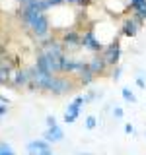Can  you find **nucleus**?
I'll return each mask as SVG.
<instances>
[{
  "label": "nucleus",
  "instance_id": "1",
  "mask_svg": "<svg viewBox=\"0 0 146 155\" xmlns=\"http://www.w3.org/2000/svg\"><path fill=\"white\" fill-rule=\"evenodd\" d=\"M26 27L29 29V33L37 39V43L53 35V31H51V27H53L51 25V18L47 16V12H39L33 18H29Z\"/></svg>",
  "mask_w": 146,
  "mask_h": 155
},
{
  "label": "nucleus",
  "instance_id": "2",
  "mask_svg": "<svg viewBox=\"0 0 146 155\" xmlns=\"http://www.w3.org/2000/svg\"><path fill=\"white\" fill-rule=\"evenodd\" d=\"M80 39H82L80 31H76V29H62V33L58 35V41L62 43V47H64L66 56H74L78 51H82Z\"/></svg>",
  "mask_w": 146,
  "mask_h": 155
},
{
  "label": "nucleus",
  "instance_id": "3",
  "mask_svg": "<svg viewBox=\"0 0 146 155\" xmlns=\"http://www.w3.org/2000/svg\"><path fill=\"white\" fill-rule=\"evenodd\" d=\"M74 89H76V84L70 80V78H66L64 74H55L53 80H51V85H49L47 93L61 97V95L68 93V91H74Z\"/></svg>",
  "mask_w": 146,
  "mask_h": 155
},
{
  "label": "nucleus",
  "instance_id": "4",
  "mask_svg": "<svg viewBox=\"0 0 146 155\" xmlns=\"http://www.w3.org/2000/svg\"><path fill=\"white\" fill-rule=\"evenodd\" d=\"M121 54H123V47H121L119 37H117L115 41H111L109 45H105V48L101 51V56H103V60H105L107 68H115V66H119V62H121Z\"/></svg>",
  "mask_w": 146,
  "mask_h": 155
},
{
  "label": "nucleus",
  "instance_id": "5",
  "mask_svg": "<svg viewBox=\"0 0 146 155\" xmlns=\"http://www.w3.org/2000/svg\"><path fill=\"white\" fill-rule=\"evenodd\" d=\"M144 19H140L138 16H127V18H123V21H121V25H119V35L121 37H136L138 35V31L142 29V25H144Z\"/></svg>",
  "mask_w": 146,
  "mask_h": 155
},
{
  "label": "nucleus",
  "instance_id": "6",
  "mask_svg": "<svg viewBox=\"0 0 146 155\" xmlns=\"http://www.w3.org/2000/svg\"><path fill=\"white\" fill-rule=\"evenodd\" d=\"M80 45H82V51H88V52H92V54H101V51L105 48V45L97 39L94 29H86V31L82 33Z\"/></svg>",
  "mask_w": 146,
  "mask_h": 155
},
{
  "label": "nucleus",
  "instance_id": "7",
  "mask_svg": "<svg viewBox=\"0 0 146 155\" xmlns=\"http://www.w3.org/2000/svg\"><path fill=\"white\" fill-rule=\"evenodd\" d=\"M10 85L16 87V89H27V85H29V72H27V68H18V70L14 72V76H12Z\"/></svg>",
  "mask_w": 146,
  "mask_h": 155
},
{
  "label": "nucleus",
  "instance_id": "8",
  "mask_svg": "<svg viewBox=\"0 0 146 155\" xmlns=\"http://www.w3.org/2000/svg\"><path fill=\"white\" fill-rule=\"evenodd\" d=\"M88 66H90V72H92V74H94L96 78H97V76H103L105 72L109 70L101 54H92V58L88 60Z\"/></svg>",
  "mask_w": 146,
  "mask_h": 155
},
{
  "label": "nucleus",
  "instance_id": "9",
  "mask_svg": "<svg viewBox=\"0 0 146 155\" xmlns=\"http://www.w3.org/2000/svg\"><path fill=\"white\" fill-rule=\"evenodd\" d=\"M43 140H47L49 143H58V142H62V140H64V130H62L58 124L49 126L45 132H43Z\"/></svg>",
  "mask_w": 146,
  "mask_h": 155
},
{
  "label": "nucleus",
  "instance_id": "10",
  "mask_svg": "<svg viewBox=\"0 0 146 155\" xmlns=\"http://www.w3.org/2000/svg\"><path fill=\"white\" fill-rule=\"evenodd\" d=\"M14 66L12 62H6V60H0V85H10L12 81V76H14Z\"/></svg>",
  "mask_w": 146,
  "mask_h": 155
},
{
  "label": "nucleus",
  "instance_id": "11",
  "mask_svg": "<svg viewBox=\"0 0 146 155\" xmlns=\"http://www.w3.org/2000/svg\"><path fill=\"white\" fill-rule=\"evenodd\" d=\"M84 105H86V101H84V95H76L74 99L70 101V103L66 105V110L64 113L66 114H72V116H80V113H82V109H84Z\"/></svg>",
  "mask_w": 146,
  "mask_h": 155
},
{
  "label": "nucleus",
  "instance_id": "12",
  "mask_svg": "<svg viewBox=\"0 0 146 155\" xmlns=\"http://www.w3.org/2000/svg\"><path fill=\"white\" fill-rule=\"evenodd\" d=\"M33 66L37 68L41 74H49V76H55L53 74V70H51V64H49V60H47V56H45V52L43 51H39L37 52V56H35V62H33Z\"/></svg>",
  "mask_w": 146,
  "mask_h": 155
},
{
  "label": "nucleus",
  "instance_id": "13",
  "mask_svg": "<svg viewBox=\"0 0 146 155\" xmlns=\"http://www.w3.org/2000/svg\"><path fill=\"white\" fill-rule=\"evenodd\" d=\"M51 147V143L47 142V140H29V142L26 143V151L27 153H33V151H49Z\"/></svg>",
  "mask_w": 146,
  "mask_h": 155
},
{
  "label": "nucleus",
  "instance_id": "14",
  "mask_svg": "<svg viewBox=\"0 0 146 155\" xmlns=\"http://www.w3.org/2000/svg\"><path fill=\"white\" fill-rule=\"evenodd\" d=\"M129 10L146 21V0H129Z\"/></svg>",
  "mask_w": 146,
  "mask_h": 155
},
{
  "label": "nucleus",
  "instance_id": "15",
  "mask_svg": "<svg viewBox=\"0 0 146 155\" xmlns=\"http://www.w3.org/2000/svg\"><path fill=\"white\" fill-rule=\"evenodd\" d=\"M76 76H78V85H82V87H88V85H92L96 81V76L90 72V68L82 70L80 74H76Z\"/></svg>",
  "mask_w": 146,
  "mask_h": 155
},
{
  "label": "nucleus",
  "instance_id": "16",
  "mask_svg": "<svg viewBox=\"0 0 146 155\" xmlns=\"http://www.w3.org/2000/svg\"><path fill=\"white\" fill-rule=\"evenodd\" d=\"M121 97H123V99L127 101V103H136V95L133 93V89H130V87H123V89H121Z\"/></svg>",
  "mask_w": 146,
  "mask_h": 155
},
{
  "label": "nucleus",
  "instance_id": "17",
  "mask_svg": "<svg viewBox=\"0 0 146 155\" xmlns=\"http://www.w3.org/2000/svg\"><path fill=\"white\" fill-rule=\"evenodd\" d=\"M97 99H101V93H99V91H96V89H88V93L84 95L86 105L88 103H94V101H97Z\"/></svg>",
  "mask_w": 146,
  "mask_h": 155
},
{
  "label": "nucleus",
  "instance_id": "18",
  "mask_svg": "<svg viewBox=\"0 0 146 155\" xmlns=\"http://www.w3.org/2000/svg\"><path fill=\"white\" fill-rule=\"evenodd\" d=\"M0 155H16V151H14V147L8 142L0 140Z\"/></svg>",
  "mask_w": 146,
  "mask_h": 155
},
{
  "label": "nucleus",
  "instance_id": "19",
  "mask_svg": "<svg viewBox=\"0 0 146 155\" xmlns=\"http://www.w3.org/2000/svg\"><path fill=\"white\" fill-rule=\"evenodd\" d=\"M84 126H86V130H94L96 126H97V116L88 114V116H86V120H84Z\"/></svg>",
  "mask_w": 146,
  "mask_h": 155
},
{
  "label": "nucleus",
  "instance_id": "20",
  "mask_svg": "<svg viewBox=\"0 0 146 155\" xmlns=\"http://www.w3.org/2000/svg\"><path fill=\"white\" fill-rule=\"evenodd\" d=\"M121 76H123V66H115V68H111V80L113 81H119L121 80Z\"/></svg>",
  "mask_w": 146,
  "mask_h": 155
},
{
  "label": "nucleus",
  "instance_id": "21",
  "mask_svg": "<svg viewBox=\"0 0 146 155\" xmlns=\"http://www.w3.org/2000/svg\"><path fill=\"white\" fill-rule=\"evenodd\" d=\"M123 116H125V109H123V107H119V105H117V107H113V118L121 120Z\"/></svg>",
  "mask_w": 146,
  "mask_h": 155
},
{
  "label": "nucleus",
  "instance_id": "22",
  "mask_svg": "<svg viewBox=\"0 0 146 155\" xmlns=\"http://www.w3.org/2000/svg\"><path fill=\"white\" fill-rule=\"evenodd\" d=\"M134 84H136L138 89H146V78L144 76H136L134 78Z\"/></svg>",
  "mask_w": 146,
  "mask_h": 155
},
{
  "label": "nucleus",
  "instance_id": "23",
  "mask_svg": "<svg viewBox=\"0 0 146 155\" xmlns=\"http://www.w3.org/2000/svg\"><path fill=\"white\" fill-rule=\"evenodd\" d=\"M45 124H47V128H49V126H55L57 124V116L55 114H47L45 116Z\"/></svg>",
  "mask_w": 146,
  "mask_h": 155
},
{
  "label": "nucleus",
  "instance_id": "24",
  "mask_svg": "<svg viewBox=\"0 0 146 155\" xmlns=\"http://www.w3.org/2000/svg\"><path fill=\"white\" fill-rule=\"evenodd\" d=\"M10 113V105H4V103H0V118H4Z\"/></svg>",
  "mask_w": 146,
  "mask_h": 155
},
{
  "label": "nucleus",
  "instance_id": "25",
  "mask_svg": "<svg viewBox=\"0 0 146 155\" xmlns=\"http://www.w3.org/2000/svg\"><path fill=\"white\" fill-rule=\"evenodd\" d=\"M134 132H136V130H134V126H133V124H130V122H129V124H125V134H129V136H133Z\"/></svg>",
  "mask_w": 146,
  "mask_h": 155
},
{
  "label": "nucleus",
  "instance_id": "26",
  "mask_svg": "<svg viewBox=\"0 0 146 155\" xmlns=\"http://www.w3.org/2000/svg\"><path fill=\"white\" fill-rule=\"evenodd\" d=\"M27 155H55V153H53V149H49V151H33V153H27Z\"/></svg>",
  "mask_w": 146,
  "mask_h": 155
},
{
  "label": "nucleus",
  "instance_id": "27",
  "mask_svg": "<svg viewBox=\"0 0 146 155\" xmlns=\"http://www.w3.org/2000/svg\"><path fill=\"white\" fill-rule=\"evenodd\" d=\"M0 103H4V105H10V101L6 99V97H2V95H0Z\"/></svg>",
  "mask_w": 146,
  "mask_h": 155
},
{
  "label": "nucleus",
  "instance_id": "28",
  "mask_svg": "<svg viewBox=\"0 0 146 155\" xmlns=\"http://www.w3.org/2000/svg\"><path fill=\"white\" fill-rule=\"evenodd\" d=\"M84 4H88V0H78V6H84Z\"/></svg>",
  "mask_w": 146,
  "mask_h": 155
},
{
  "label": "nucleus",
  "instance_id": "29",
  "mask_svg": "<svg viewBox=\"0 0 146 155\" xmlns=\"http://www.w3.org/2000/svg\"><path fill=\"white\" fill-rule=\"evenodd\" d=\"M76 155H94V153H84V151H82V153H76Z\"/></svg>",
  "mask_w": 146,
  "mask_h": 155
},
{
  "label": "nucleus",
  "instance_id": "30",
  "mask_svg": "<svg viewBox=\"0 0 146 155\" xmlns=\"http://www.w3.org/2000/svg\"><path fill=\"white\" fill-rule=\"evenodd\" d=\"M16 2H18V4H23V2H26V0H16Z\"/></svg>",
  "mask_w": 146,
  "mask_h": 155
},
{
  "label": "nucleus",
  "instance_id": "31",
  "mask_svg": "<svg viewBox=\"0 0 146 155\" xmlns=\"http://www.w3.org/2000/svg\"><path fill=\"white\" fill-rule=\"evenodd\" d=\"M144 138H146V132H144Z\"/></svg>",
  "mask_w": 146,
  "mask_h": 155
},
{
  "label": "nucleus",
  "instance_id": "32",
  "mask_svg": "<svg viewBox=\"0 0 146 155\" xmlns=\"http://www.w3.org/2000/svg\"><path fill=\"white\" fill-rule=\"evenodd\" d=\"M0 60H2V56H0Z\"/></svg>",
  "mask_w": 146,
  "mask_h": 155
}]
</instances>
